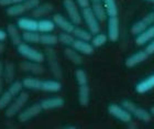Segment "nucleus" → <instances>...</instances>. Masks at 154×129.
Segmentation results:
<instances>
[{
    "label": "nucleus",
    "instance_id": "1",
    "mask_svg": "<svg viewBox=\"0 0 154 129\" xmlns=\"http://www.w3.org/2000/svg\"><path fill=\"white\" fill-rule=\"evenodd\" d=\"M17 51L22 58L29 60V61L38 62V63H43L45 61L44 53L31 46L29 43H20L19 45H17Z\"/></svg>",
    "mask_w": 154,
    "mask_h": 129
},
{
    "label": "nucleus",
    "instance_id": "2",
    "mask_svg": "<svg viewBox=\"0 0 154 129\" xmlns=\"http://www.w3.org/2000/svg\"><path fill=\"white\" fill-rule=\"evenodd\" d=\"M121 105L125 107V109L129 110L133 117H135L137 119L143 123H149L152 119V114L151 112H148L146 109L142 108V107L138 106L137 104H134L131 100H123Z\"/></svg>",
    "mask_w": 154,
    "mask_h": 129
},
{
    "label": "nucleus",
    "instance_id": "3",
    "mask_svg": "<svg viewBox=\"0 0 154 129\" xmlns=\"http://www.w3.org/2000/svg\"><path fill=\"white\" fill-rule=\"evenodd\" d=\"M29 100V94L26 92H21L19 95H17L13 100L10 103V105L6 108V116L11 118V117L17 116L18 114L23 109L26 104Z\"/></svg>",
    "mask_w": 154,
    "mask_h": 129
},
{
    "label": "nucleus",
    "instance_id": "4",
    "mask_svg": "<svg viewBox=\"0 0 154 129\" xmlns=\"http://www.w3.org/2000/svg\"><path fill=\"white\" fill-rule=\"evenodd\" d=\"M82 16H83V21L87 26L88 30L93 34L100 32V21L94 13L91 7H86L82 9Z\"/></svg>",
    "mask_w": 154,
    "mask_h": 129
},
{
    "label": "nucleus",
    "instance_id": "5",
    "mask_svg": "<svg viewBox=\"0 0 154 129\" xmlns=\"http://www.w3.org/2000/svg\"><path fill=\"white\" fill-rule=\"evenodd\" d=\"M63 7H64L69 20L75 26L82 24V22H83L82 11L79 10V6L75 0H63Z\"/></svg>",
    "mask_w": 154,
    "mask_h": 129
},
{
    "label": "nucleus",
    "instance_id": "6",
    "mask_svg": "<svg viewBox=\"0 0 154 129\" xmlns=\"http://www.w3.org/2000/svg\"><path fill=\"white\" fill-rule=\"evenodd\" d=\"M108 113H109L110 116L115 117L116 119H118L125 124L131 123L132 117H133L131 115V113L125 109L121 104L120 105H118V104H110L109 106H108Z\"/></svg>",
    "mask_w": 154,
    "mask_h": 129
},
{
    "label": "nucleus",
    "instance_id": "7",
    "mask_svg": "<svg viewBox=\"0 0 154 129\" xmlns=\"http://www.w3.org/2000/svg\"><path fill=\"white\" fill-rule=\"evenodd\" d=\"M45 58L48 60V68L51 70L52 74L54 75L55 77L60 80L62 77V68H61V64H60V62H58V58H57V55L55 53V51L53 49H51L48 46V49L46 50V53H45Z\"/></svg>",
    "mask_w": 154,
    "mask_h": 129
},
{
    "label": "nucleus",
    "instance_id": "8",
    "mask_svg": "<svg viewBox=\"0 0 154 129\" xmlns=\"http://www.w3.org/2000/svg\"><path fill=\"white\" fill-rule=\"evenodd\" d=\"M152 24H154V12H150L148 14H145L142 19L133 23L130 31L133 36H138L141 32H143L145 29H148L149 27H151Z\"/></svg>",
    "mask_w": 154,
    "mask_h": 129
},
{
    "label": "nucleus",
    "instance_id": "9",
    "mask_svg": "<svg viewBox=\"0 0 154 129\" xmlns=\"http://www.w3.org/2000/svg\"><path fill=\"white\" fill-rule=\"evenodd\" d=\"M42 110H43V108L41 106V103L33 104L31 106L26 107V109H22L18 114V119L20 123H28L29 120L33 119L34 117L38 116Z\"/></svg>",
    "mask_w": 154,
    "mask_h": 129
},
{
    "label": "nucleus",
    "instance_id": "10",
    "mask_svg": "<svg viewBox=\"0 0 154 129\" xmlns=\"http://www.w3.org/2000/svg\"><path fill=\"white\" fill-rule=\"evenodd\" d=\"M107 36L111 42H117L120 36V22L118 17H108L107 21Z\"/></svg>",
    "mask_w": 154,
    "mask_h": 129
},
{
    "label": "nucleus",
    "instance_id": "11",
    "mask_svg": "<svg viewBox=\"0 0 154 129\" xmlns=\"http://www.w3.org/2000/svg\"><path fill=\"white\" fill-rule=\"evenodd\" d=\"M53 21H54L55 26L60 28L62 31H64V32H69V33H73L75 29V24L72 22L69 18H66L64 17L63 14L61 13H56L53 16Z\"/></svg>",
    "mask_w": 154,
    "mask_h": 129
},
{
    "label": "nucleus",
    "instance_id": "12",
    "mask_svg": "<svg viewBox=\"0 0 154 129\" xmlns=\"http://www.w3.org/2000/svg\"><path fill=\"white\" fill-rule=\"evenodd\" d=\"M150 55L148 54V52L145 51V50H141V51H138L131 54L130 56L125 58V65L127 66L128 68H132L137 66V65L141 64L145 60H148V58Z\"/></svg>",
    "mask_w": 154,
    "mask_h": 129
},
{
    "label": "nucleus",
    "instance_id": "13",
    "mask_svg": "<svg viewBox=\"0 0 154 129\" xmlns=\"http://www.w3.org/2000/svg\"><path fill=\"white\" fill-rule=\"evenodd\" d=\"M20 68H21L23 72L31 73V74H33V75H41L44 73V68H43L42 63L29 61V60L23 61L22 63H20Z\"/></svg>",
    "mask_w": 154,
    "mask_h": 129
},
{
    "label": "nucleus",
    "instance_id": "14",
    "mask_svg": "<svg viewBox=\"0 0 154 129\" xmlns=\"http://www.w3.org/2000/svg\"><path fill=\"white\" fill-rule=\"evenodd\" d=\"M72 46L78 51L82 55H91L95 52V46L91 44L89 41H84V40H78L75 39L74 43L72 44Z\"/></svg>",
    "mask_w": 154,
    "mask_h": 129
},
{
    "label": "nucleus",
    "instance_id": "15",
    "mask_svg": "<svg viewBox=\"0 0 154 129\" xmlns=\"http://www.w3.org/2000/svg\"><path fill=\"white\" fill-rule=\"evenodd\" d=\"M65 100L63 97L61 96H55V97H50L46 99L42 100L41 106L44 110H51V109H57L61 107L64 106Z\"/></svg>",
    "mask_w": 154,
    "mask_h": 129
},
{
    "label": "nucleus",
    "instance_id": "16",
    "mask_svg": "<svg viewBox=\"0 0 154 129\" xmlns=\"http://www.w3.org/2000/svg\"><path fill=\"white\" fill-rule=\"evenodd\" d=\"M17 26L23 32L24 31H38V20L33 18H28V17H22L18 19Z\"/></svg>",
    "mask_w": 154,
    "mask_h": 129
},
{
    "label": "nucleus",
    "instance_id": "17",
    "mask_svg": "<svg viewBox=\"0 0 154 129\" xmlns=\"http://www.w3.org/2000/svg\"><path fill=\"white\" fill-rule=\"evenodd\" d=\"M153 39H154V24H152L151 27H149L148 29H145L143 32H141L140 34H138V36H135L134 42L137 45L141 46V45L148 44Z\"/></svg>",
    "mask_w": 154,
    "mask_h": 129
},
{
    "label": "nucleus",
    "instance_id": "18",
    "mask_svg": "<svg viewBox=\"0 0 154 129\" xmlns=\"http://www.w3.org/2000/svg\"><path fill=\"white\" fill-rule=\"evenodd\" d=\"M7 33H8L10 41L14 45H19L20 43L23 42L22 33H20V29L18 26L9 24V26L7 27Z\"/></svg>",
    "mask_w": 154,
    "mask_h": 129
},
{
    "label": "nucleus",
    "instance_id": "19",
    "mask_svg": "<svg viewBox=\"0 0 154 129\" xmlns=\"http://www.w3.org/2000/svg\"><path fill=\"white\" fill-rule=\"evenodd\" d=\"M153 88H154V74L145 77L140 83H138L137 86H135V92L139 94H145L148 93V92H150L151 90H153Z\"/></svg>",
    "mask_w": 154,
    "mask_h": 129
},
{
    "label": "nucleus",
    "instance_id": "20",
    "mask_svg": "<svg viewBox=\"0 0 154 129\" xmlns=\"http://www.w3.org/2000/svg\"><path fill=\"white\" fill-rule=\"evenodd\" d=\"M62 90V83L58 80H45L42 82L41 90L46 93H57Z\"/></svg>",
    "mask_w": 154,
    "mask_h": 129
},
{
    "label": "nucleus",
    "instance_id": "21",
    "mask_svg": "<svg viewBox=\"0 0 154 129\" xmlns=\"http://www.w3.org/2000/svg\"><path fill=\"white\" fill-rule=\"evenodd\" d=\"M29 11L28 7H26V2L23 1L21 3H16V5H12V6L7 7L6 12L9 17H19L21 14H23L24 12Z\"/></svg>",
    "mask_w": 154,
    "mask_h": 129
},
{
    "label": "nucleus",
    "instance_id": "22",
    "mask_svg": "<svg viewBox=\"0 0 154 129\" xmlns=\"http://www.w3.org/2000/svg\"><path fill=\"white\" fill-rule=\"evenodd\" d=\"M78 102L82 106L86 107L90 102V88L88 84L79 85L78 88Z\"/></svg>",
    "mask_w": 154,
    "mask_h": 129
},
{
    "label": "nucleus",
    "instance_id": "23",
    "mask_svg": "<svg viewBox=\"0 0 154 129\" xmlns=\"http://www.w3.org/2000/svg\"><path fill=\"white\" fill-rule=\"evenodd\" d=\"M64 54L67 58V60H69V62H72L75 65H79L83 63V56L79 52L76 51L73 46L71 48H66L64 50Z\"/></svg>",
    "mask_w": 154,
    "mask_h": 129
},
{
    "label": "nucleus",
    "instance_id": "24",
    "mask_svg": "<svg viewBox=\"0 0 154 129\" xmlns=\"http://www.w3.org/2000/svg\"><path fill=\"white\" fill-rule=\"evenodd\" d=\"M42 82L40 78L38 77H33V76H28V77H24L22 80V84L23 87L26 88V90H41L42 87Z\"/></svg>",
    "mask_w": 154,
    "mask_h": 129
},
{
    "label": "nucleus",
    "instance_id": "25",
    "mask_svg": "<svg viewBox=\"0 0 154 129\" xmlns=\"http://www.w3.org/2000/svg\"><path fill=\"white\" fill-rule=\"evenodd\" d=\"M52 11H53V6L51 3H40L35 9L32 10V14L34 18H42L48 16Z\"/></svg>",
    "mask_w": 154,
    "mask_h": 129
},
{
    "label": "nucleus",
    "instance_id": "26",
    "mask_svg": "<svg viewBox=\"0 0 154 129\" xmlns=\"http://www.w3.org/2000/svg\"><path fill=\"white\" fill-rule=\"evenodd\" d=\"M55 23L53 19H41L38 21V31L40 33H50L53 32L55 29Z\"/></svg>",
    "mask_w": 154,
    "mask_h": 129
},
{
    "label": "nucleus",
    "instance_id": "27",
    "mask_svg": "<svg viewBox=\"0 0 154 129\" xmlns=\"http://www.w3.org/2000/svg\"><path fill=\"white\" fill-rule=\"evenodd\" d=\"M91 9H93L94 13L96 14V17L98 18L100 22H103V21H106L107 18H108V14H107V11H106V8L103 6V2H99V3H94L91 5Z\"/></svg>",
    "mask_w": 154,
    "mask_h": 129
},
{
    "label": "nucleus",
    "instance_id": "28",
    "mask_svg": "<svg viewBox=\"0 0 154 129\" xmlns=\"http://www.w3.org/2000/svg\"><path fill=\"white\" fill-rule=\"evenodd\" d=\"M40 38H41V33L38 31H24L22 33L23 42L29 43V44L40 43Z\"/></svg>",
    "mask_w": 154,
    "mask_h": 129
},
{
    "label": "nucleus",
    "instance_id": "29",
    "mask_svg": "<svg viewBox=\"0 0 154 129\" xmlns=\"http://www.w3.org/2000/svg\"><path fill=\"white\" fill-rule=\"evenodd\" d=\"M73 34L76 39L78 40H84V41H91L93 39V33L90 32L89 30H85L83 28H79V27H75L74 31H73Z\"/></svg>",
    "mask_w": 154,
    "mask_h": 129
},
{
    "label": "nucleus",
    "instance_id": "30",
    "mask_svg": "<svg viewBox=\"0 0 154 129\" xmlns=\"http://www.w3.org/2000/svg\"><path fill=\"white\" fill-rule=\"evenodd\" d=\"M40 43L46 46H53V45L58 43V36L53 34V33H41L40 38Z\"/></svg>",
    "mask_w": 154,
    "mask_h": 129
},
{
    "label": "nucleus",
    "instance_id": "31",
    "mask_svg": "<svg viewBox=\"0 0 154 129\" xmlns=\"http://www.w3.org/2000/svg\"><path fill=\"white\" fill-rule=\"evenodd\" d=\"M103 3L106 8L108 17H118L119 9L116 0H103Z\"/></svg>",
    "mask_w": 154,
    "mask_h": 129
},
{
    "label": "nucleus",
    "instance_id": "32",
    "mask_svg": "<svg viewBox=\"0 0 154 129\" xmlns=\"http://www.w3.org/2000/svg\"><path fill=\"white\" fill-rule=\"evenodd\" d=\"M14 76H16V66L13 63L7 62L5 64V72H3L5 81L8 82V83H11V82L14 81Z\"/></svg>",
    "mask_w": 154,
    "mask_h": 129
},
{
    "label": "nucleus",
    "instance_id": "33",
    "mask_svg": "<svg viewBox=\"0 0 154 129\" xmlns=\"http://www.w3.org/2000/svg\"><path fill=\"white\" fill-rule=\"evenodd\" d=\"M109 41L108 39V36L105 34V33H96L93 36V39H91V44L95 46V48H100V46H103L107 42Z\"/></svg>",
    "mask_w": 154,
    "mask_h": 129
},
{
    "label": "nucleus",
    "instance_id": "34",
    "mask_svg": "<svg viewBox=\"0 0 154 129\" xmlns=\"http://www.w3.org/2000/svg\"><path fill=\"white\" fill-rule=\"evenodd\" d=\"M13 98L14 97L12 96V94L10 93L8 90L2 92L0 94V109H6L7 107L10 105V103L13 100Z\"/></svg>",
    "mask_w": 154,
    "mask_h": 129
},
{
    "label": "nucleus",
    "instance_id": "35",
    "mask_svg": "<svg viewBox=\"0 0 154 129\" xmlns=\"http://www.w3.org/2000/svg\"><path fill=\"white\" fill-rule=\"evenodd\" d=\"M75 39L76 38L74 36L73 33L64 32V31L58 36V42L62 43L63 45H66V46H72V44L74 43Z\"/></svg>",
    "mask_w": 154,
    "mask_h": 129
},
{
    "label": "nucleus",
    "instance_id": "36",
    "mask_svg": "<svg viewBox=\"0 0 154 129\" xmlns=\"http://www.w3.org/2000/svg\"><path fill=\"white\" fill-rule=\"evenodd\" d=\"M75 80H76L78 85H85L88 84V76L87 73L84 71L83 68H77L75 72Z\"/></svg>",
    "mask_w": 154,
    "mask_h": 129
},
{
    "label": "nucleus",
    "instance_id": "37",
    "mask_svg": "<svg viewBox=\"0 0 154 129\" xmlns=\"http://www.w3.org/2000/svg\"><path fill=\"white\" fill-rule=\"evenodd\" d=\"M22 88H23L22 81H13V82L10 83L8 90L12 94L13 97H16L17 95H19V94L22 92Z\"/></svg>",
    "mask_w": 154,
    "mask_h": 129
},
{
    "label": "nucleus",
    "instance_id": "38",
    "mask_svg": "<svg viewBox=\"0 0 154 129\" xmlns=\"http://www.w3.org/2000/svg\"><path fill=\"white\" fill-rule=\"evenodd\" d=\"M26 0H0V6L1 7H9L16 3H21Z\"/></svg>",
    "mask_w": 154,
    "mask_h": 129
},
{
    "label": "nucleus",
    "instance_id": "39",
    "mask_svg": "<svg viewBox=\"0 0 154 129\" xmlns=\"http://www.w3.org/2000/svg\"><path fill=\"white\" fill-rule=\"evenodd\" d=\"M24 2H26L29 11H32L33 9H35L36 7L40 5V0H26Z\"/></svg>",
    "mask_w": 154,
    "mask_h": 129
},
{
    "label": "nucleus",
    "instance_id": "40",
    "mask_svg": "<svg viewBox=\"0 0 154 129\" xmlns=\"http://www.w3.org/2000/svg\"><path fill=\"white\" fill-rule=\"evenodd\" d=\"M145 51L148 52L149 55H152L154 54V39L152 40L151 42H149L146 44V48H145Z\"/></svg>",
    "mask_w": 154,
    "mask_h": 129
},
{
    "label": "nucleus",
    "instance_id": "41",
    "mask_svg": "<svg viewBox=\"0 0 154 129\" xmlns=\"http://www.w3.org/2000/svg\"><path fill=\"white\" fill-rule=\"evenodd\" d=\"M76 2L78 3V6L83 9L86 7H90V0H76Z\"/></svg>",
    "mask_w": 154,
    "mask_h": 129
},
{
    "label": "nucleus",
    "instance_id": "42",
    "mask_svg": "<svg viewBox=\"0 0 154 129\" xmlns=\"http://www.w3.org/2000/svg\"><path fill=\"white\" fill-rule=\"evenodd\" d=\"M7 38H8V33H7V31H5V30H2V29H0V41H1V42H3Z\"/></svg>",
    "mask_w": 154,
    "mask_h": 129
},
{
    "label": "nucleus",
    "instance_id": "43",
    "mask_svg": "<svg viewBox=\"0 0 154 129\" xmlns=\"http://www.w3.org/2000/svg\"><path fill=\"white\" fill-rule=\"evenodd\" d=\"M3 72H5V64L0 62V77H3Z\"/></svg>",
    "mask_w": 154,
    "mask_h": 129
},
{
    "label": "nucleus",
    "instance_id": "44",
    "mask_svg": "<svg viewBox=\"0 0 154 129\" xmlns=\"http://www.w3.org/2000/svg\"><path fill=\"white\" fill-rule=\"evenodd\" d=\"M3 77H0V94L3 92Z\"/></svg>",
    "mask_w": 154,
    "mask_h": 129
},
{
    "label": "nucleus",
    "instance_id": "45",
    "mask_svg": "<svg viewBox=\"0 0 154 129\" xmlns=\"http://www.w3.org/2000/svg\"><path fill=\"white\" fill-rule=\"evenodd\" d=\"M3 52H5V44L0 41V54H2Z\"/></svg>",
    "mask_w": 154,
    "mask_h": 129
},
{
    "label": "nucleus",
    "instance_id": "46",
    "mask_svg": "<svg viewBox=\"0 0 154 129\" xmlns=\"http://www.w3.org/2000/svg\"><path fill=\"white\" fill-rule=\"evenodd\" d=\"M103 2V0H90V5H94V3H99Z\"/></svg>",
    "mask_w": 154,
    "mask_h": 129
},
{
    "label": "nucleus",
    "instance_id": "47",
    "mask_svg": "<svg viewBox=\"0 0 154 129\" xmlns=\"http://www.w3.org/2000/svg\"><path fill=\"white\" fill-rule=\"evenodd\" d=\"M151 114H152V116H154V106L151 108Z\"/></svg>",
    "mask_w": 154,
    "mask_h": 129
},
{
    "label": "nucleus",
    "instance_id": "48",
    "mask_svg": "<svg viewBox=\"0 0 154 129\" xmlns=\"http://www.w3.org/2000/svg\"><path fill=\"white\" fill-rule=\"evenodd\" d=\"M145 1H149V2H154V0H145Z\"/></svg>",
    "mask_w": 154,
    "mask_h": 129
}]
</instances>
